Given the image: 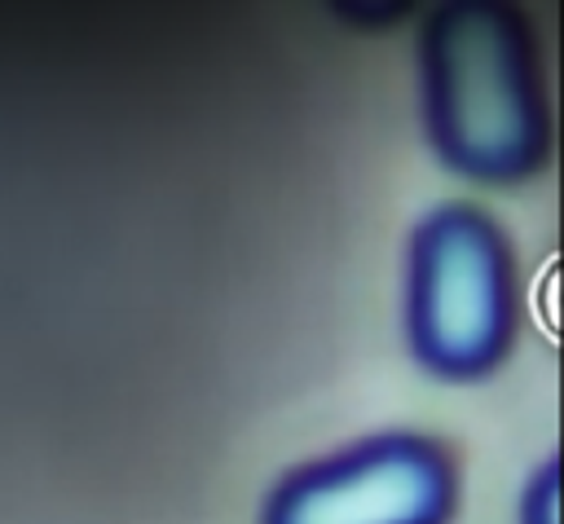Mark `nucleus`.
Returning a JSON list of instances; mask_svg holds the SVG:
<instances>
[{"instance_id": "nucleus-1", "label": "nucleus", "mask_w": 564, "mask_h": 524, "mask_svg": "<svg viewBox=\"0 0 564 524\" xmlns=\"http://www.w3.org/2000/svg\"><path fill=\"white\" fill-rule=\"evenodd\" d=\"M419 101L436 159L480 185H520L546 159V101L524 18L441 4L419 31Z\"/></svg>"}, {"instance_id": "nucleus-2", "label": "nucleus", "mask_w": 564, "mask_h": 524, "mask_svg": "<svg viewBox=\"0 0 564 524\" xmlns=\"http://www.w3.org/2000/svg\"><path fill=\"white\" fill-rule=\"evenodd\" d=\"M516 330L511 251L471 203L432 207L405 251V339L441 379L489 374Z\"/></svg>"}, {"instance_id": "nucleus-3", "label": "nucleus", "mask_w": 564, "mask_h": 524, "mask_svg": "<svg viewBox=\"0 0 564 524\" xmlns=\"http://www.w3.org/2000/svg\"><path fill=\"white\" fill-rule=\"evenodd\" d=\"M458 471L423 432H370L326 458L286 471L260 524H449Z\"/></svg>"}, {"instance_id": "nucleus-4", "label": "nucleus", "mask_w": 564, "mask_h": 524, "mask_svg": "<svg viewBox=\"0 0 564 524\" xmlns=\"http://www.w3.org/2000/svg\"><path fill=\"white\" fill-rule=\"evenodd\" d=\"M520 524H560V471L542 462V471L520 493Z\"/></svg>"}]
</instances>
